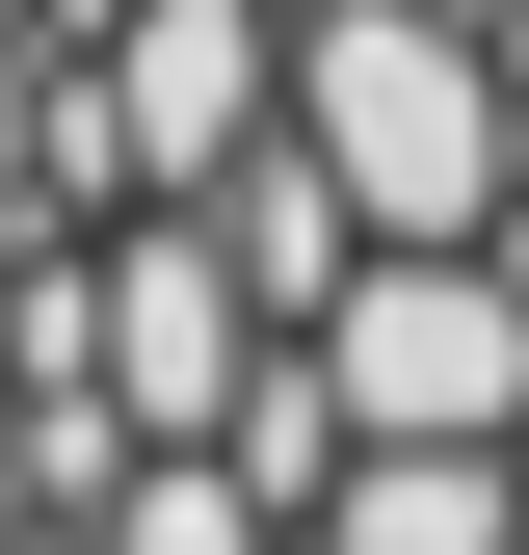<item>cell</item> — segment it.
<instances>
[{"label": "cell", "mask_w": 529, "mask_h": 555, "mask_svg": "<svg viewBox=\"0 0 529 555\" xmlns=\"http://www.w3.org/2000/svg\"><path fill=\"white\" fill-rule=\"evenodd\" d=\"M318 397H345V450H529V264L503 238L371 264V292L318 318Z\"/></svg>", "instance_id": "obj_2"}, {"label": "cell", "mask_w": 529, "mask_h": 555, "mask_svg": "<svg viewBox=\"0 0 529 555\" xmlns=\"http://www.w3.org/2000/svg\"><path fill=\"white\" fill-rule=\"evenodd\" d=\"M292 159L371 212V264H424V238H503V212H529L503 27H424V0H318V27H292Z\"/></svg>", "instance_id": "obj_1"}, {"label": "cell", "mask_w": 529, "mask_h": 555, "mask_svg": "<svg viewBox=\"0 0 529 555\" xmlns=\"http://www.w3.org/2000/svg\"><path fill=\"white\" fill-rule=\"evenodd\" d=\"M80 555H292V529H264V503H238V476H212V450H132Z\"/></svg>", "instance_id": "obj_6"}, {"label": "cell", "mask_w": 529, "mask_h": 555, "mask_svg": "<svg viewBox=\"0 0 529 555\" xmlns=\"http://www.w3.org/2000/svg\"><path fill=\"white\" fill-rule=\"evenodd\" d=\"M0 318H27V238H0Z\"/></svg>", "instance_id": "obj_9"}, {"label": "cell", "mask_w": 529, "mask_h": 555, "mask_svg": "<svg viewBox=\"0 0 529 555\" xmlns=\"http://www.w3.org/2000/svg\"><path fill=\"white\" fill-rule=\"evenodd\" d=\"M292 555H529V450H345Z\"/></svg>", "instance_id": "obj_5"}, {"label": "cell", "mask_w": 529, "mask_h": 555, "mask_svg": "<svg viewBox=\"0 0 529 555\" xmlns=\"http://www.w3.org/2000/svg\"><path fill=\"white\" fill-rule=\"evenodd\" d=\"M80 292H106V424L132 450H212L238 397H264V292L212 264V212H106Z\"/></svg>", "instance_id": "obj_3"}, {"label": "cell", "mask_w": 529, "mask_h": 555, "mask_svg": "<svg viewBox=\"0 0 529 555\" xmlns=\"http://www.w3.org/2000/svg\"><path fill=\"white\" fill-rule=\"evenodd\" d=\"M264 27H318V0H264Z\"/></svg>", "instance_id": "obj_10"}, {"label": "cell", "mask_w": 529, "mask_h": 555, "mask_svg": "<svg viewBox=\"0 0 529 555\" xmlns=\"http://www.w3.org/2000/svg\"><path fill=\"white\" fill-rule=\"evenodd\" d=\"M27 185H53V53H0V238H27Z\"/></svg>", "instance_id": "obj_7"}, {"label": "cell", "mask_w": 529, "mask_h": 555, "mask_svg": "<svg viewBox=\"0 0 529 555\" xmlns=\"http://www.w3.org/2000/svg\"><path fill=\"white\" fill-rule=\"evenodd\" d=\"M212 264H238V292H264V344H318V318L371 292V212H345V185L292 159V132H264V159L212 185Z\"/></svg>", "instance_id": "obj_4"}, {"label": "cell", "mask_w": 529, "mask_h": 555, "mask_svg": "<svg viewBox=\"0 0 529 555\" xmlns=\"http://www.w3.org/2000/svg\"><path fill=\"white\" fill-rule=\"evenodd\" d=\"M53 529V450H27V397H0V555H27Z\"/></svg>", "instance_id": "obj_8"}]
</instances>
